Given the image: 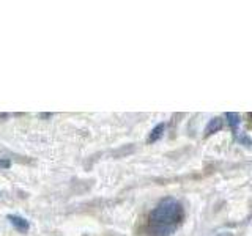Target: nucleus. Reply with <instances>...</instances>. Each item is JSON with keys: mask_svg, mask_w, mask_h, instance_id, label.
I'll return each mask as SVG.
<instances>
[{"mask_svg": "<svg viewBox=\"0 0 252 236\" xmlns=\"http://www.w3.org/2000/svg\"><path fill=\"white\" fill-rule=\"evenodd\" d=\"M185 220V208L173 197H165L150 211L147 232L150 236H170Z\"/></svg>", "mask_w": 252, "mask_h": 236, "instance_id": "f257e3e1", "label": "nucleus"}, {"mask_svg": "<svg viewBox=\"0 0 252 236\" xmlns=\"http://www.w3.org/2000/svg\"><path fill=\"white\" fill-rule=\"evenodd\" d=\"M6 219L10 220V224L16 228L18 232L21 233H27L30 230V224H29V220L26 217H22L19 214H8Z\"/></svg>", "mask_w": 252, "mask_h": 236, "instance_id": "f03ea898", "label": "nucleus"}, {"mask_svg": "<svg viewBox=\"0 0 252 236\" xmlns=\"http://www.w3.org/2000/svg\"><path fill=\"white\" fill-rule=\"evenodd\" d=\"M225 121L228 124V128L232 129L235 136H238V126H240V115L238 114H225Z\"/></svg>", "mask_w": 252, "mask_h": 236, "instance_id": "7ed1b4c3", "label": "nucleus"}, {"mask_svg": "<svg viewBox=\"0 0 252 236\" xmlns=\"http://www.w3.org/2000/svg\"><path fill=\"white\" fill-rule=\"evenodd\" d=\"M164 131H165V124L164 123L156 124L155 128L152 129V132H150V136H148V144H155V142L159 140L164 136Z\"/></svg>", "mask_w": 252, "mask_h": 236, "instance_id": "20e7f679", "label": "nucleus"}, {"mask_svg": "<svg viewBox=\"0 0 252 236\" xmlns=\"http://www.w3.org/2000/svg\"><path fill=\"white\" fill-rule=\"evenodd\" d=\"M222 129V120L220 118H213V120H210L207 129H205V136H211L213 132H218Z\"/></svg>", "mask_w": 252, "mask_h": 236, "instance_id": "39448f33", "label": "nucleus"}, {"mask_svg": "<svg viewBox=\"0 0 252 236\" xmlns=\"http://www.w3.org/2000/svg\"><path fill=\"white\" fill-rule=\"evenodd\" d=\"M10 165H11V162L8 159H0V167H2V169H8Z\"/></svg>", "mask_w": 252, "mask_h": 236, "instance_id": "423d86ee", "label": "nucleus"}, {"mask_svg": "<svg viewBox=\"0 0 252 236\" xmlns=\"http://www.w3.org/2000/svg\"><path fill=\"white\" fill-rule=\"evenodd\" d=\"M251 118H252V115H251Z\"/></svg>", "mask_w": 252, "mask_h": 236, "instance_id": "0eeeda50", "label": "nucleus"}]
</instances>
